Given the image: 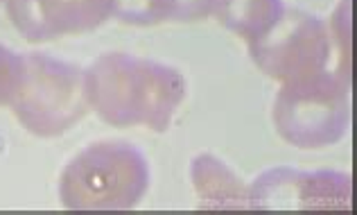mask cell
Returning <instances> with one entry per match:
<instances>
[{
    "label": "cell",
    "mask_w": 357,
    "mask_h": 215,
    "mask_svg": "<svg viewBox=\"0 0 357 215\" xmlns=\"http://www.w3.org/2000/svg\"><path fill=\"white\" fill-rule=\"evenodd\" d=\"M89 109L111 127L165 132L185 100L188 84L176 68L129 52H107L84 71Z\"/></svg>",
    "instance_id": "1"
},
{
    "label": "cell",
    "mask_w": 357,
    "mask_h": 215,
    "mask_svg": "<svg viewBox=\"0 0 357 215\" xmlns=\"http://www.w3.org/2000/svg\"><path fill=\"white\" fill-rule=\"evenodd\" d=\"M147 191V156L125 141L86 145L59 175V200L68 211H129Z\"/></svg>",
    "instance_id": "2"
},
{
    "label": "cell",
    "mask_w": 357,
    "mask_h": 215,
    "mask_svg": "<svg viewBox=\"0 0 357 215\" xmlns=\"http://www.w3.org/2000/svg\"><path fill=\"white\" fill-rule=\"evenodd\" d=\"M278 136L298 149H324L340 143L351 127V82L337 71L280 87L271 107Z\"/></svg>",
    "instance_id": "3"
},
{
    "label": "cell",
    "mask_w": 357,
    "mask_h": 215,
    "mask_svg": "<svg viewBox=\"0 0 357 215\" xmlns=\"http://www.w3.org/2000/svg\"><path fill=\"white\" fill-rule=\"evenodd\" d=\"M23 68L21 89L9 109L30 134L61 136L91 111L79 66L45 52H25Z\"/></svg>",
    "instance_id": "4"
},
{
    "label": "cell",
    "mask_w": 357,
    "mask_h": 215,
    "mask_svg": "<svg viewBox=\"0 0 357 215\" xmlns=\"http://www.w3.org/2000/svg\"><path fill=\"white\" fill-rule=\"evenodd\" d=\"M249 54L271 80L287 84L331 68L335 45L321 18L285 9L269 32L249 43Z\"/></svg>",
    "instance_id": "5"
},
{
    "label": "cell",
    "mask_w": 357,
    "mask_h": 215,
    "mask_svg": "<svg viewBox=\"0 0 357 215\" xmlns=\"http://www.w3.org/2000/svg\"><path fill=\"white\" fill-rule=\"evenodd\" d=\"M351 207V177L335 170L301 172L274 168L249 186V209L328 211Z\"/></svg>",
    "instance_id": "6"
},
{
    "label": "cell",
    "mask_w": 357,
    "mask_h": 215,
    "mask_svg": "<svg viewBox=\"0 0 357 215\" xmlns=\"http://www.w3.org/2000/svg\"><path fill=\"white\" fill-rule=\"evenodd\" d=\"M14 30L30 43L98 30L114 16L116 0H5Z\"/></svg>",
    "instance_id": "7"
},
{
    "label": "cell",
    "mask_w": 357,
    "mask_h": 215,
    "mask_svg": "<svg viewBox=\"0 0 357 215\" xmlns=\"http://www.w3.org/2000/svg\"><path fill=\"white\" fill-rule=\"evenodd\" d=\"M190 179L204 211H244L249 209V186L213 154L192 158Z\"/></svg>",
    "instance_id": "8"
},
{
    "label": "cell",
    "mask_w": 357,
    "mask_h": 215,
    "mask_svg": "<svg viewBox=\"0 0 357 215\" xmlns=\"http://www.w3.org/2000/svg\"><path fill=\"white\" fill-rule=\"evenodd\" d=\"M283 0H215L213 16L247 43L260 39L285 14Z\"/></svg>",
    "instance_id": "9"
},
{
    "label": "cell",
    "mask_w": 357,
    "mask_h": 215,
    "mask_svg": "<svg viewBox=\"0 0 357 215\" xmlns=\"http://www.w3.org/2000/svg\"><path fill=\"white\" fill-rule=\"evenodd\" d=\"M215 0H116L114 16L134 25L195 23L213 16Z\"/></svg>",
    "instance_id": "10"
},
{
    "label": "cell",
    "mask_w": 357,
    "mask_h": 215,
    "mask_svg": "<svg viewBox=\"0 0 357 215\" xmlns=\"http://www.w3.org/2000/svg\"><path fill=\"white\" fill-rule=\"evenodd\" d=\"M331 39L335 45V57L340 59V73L351 82V0H342L331 18Z\"/></svg>",
    "instance_id": "11"
},
{
    "label": "cell",
    "mask_w": 357,
    "mask_h": 215,
    "mask_svg": "<svg viewBox=\"0 0 357 215\" xmlns=\"http://www.w3.org/2000/svg\"><path fill=\"white\" fill-rule=\"evenodd\" d=\"M23 71V54L0 43V107H9L16 91L21 89Z\"/></svg>",
    "instance_id": "12"
},
{
    "label": "cell",
    "mask_w": 357,
    "mask_h": 215,
    "mask_svg": "<svg viewBox=\"0 0 357 215\" xmlns=\"http://www.w3.org/2000/svg\"><path fill=\"white\" fill-rule=\"evenodd\" d=\"M3 3H5V0H0V5H3Z\"/></svg>",
    "instance_id": "13"
}]
</instances>
